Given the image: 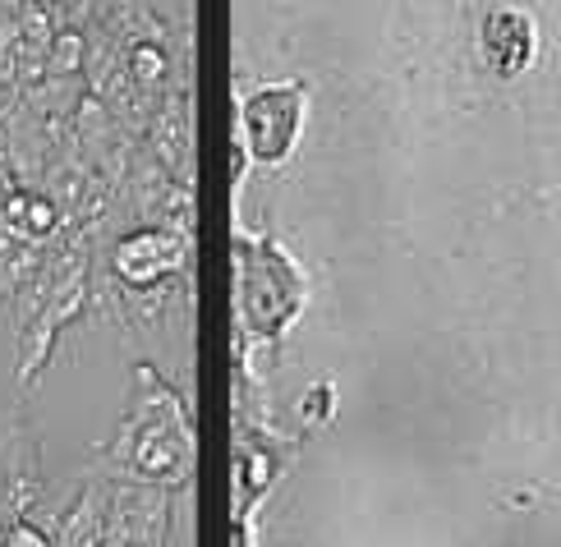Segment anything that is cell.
Returning <instances> with one entry per match:
<instances>
[{
	"mask_svg": "<svg viewBox=\"0 0 561 547\" xmlns=\"http://www.w3.org/2000/svg\"><path fill=\"white\" fill-rule=\"evenodd\" d=\"M483 56L502 79L534 60V19L525 10H493L483 19Z\"/></svg>",
	"mask_w": 561,
	"mask_h": 547,
	"instance_id": "7a4b0ae2",
	"label": "cell"
},
{
	"mask_svg": "<svg viewBox=\"0 0 561 547\" xmlns=\"http://www.w3.org/2000/svg\"><path fill=\"white\" fill-rule=\"evenodd\" d=\"M332 406H336V396H332V387H327V383H318L309 396H304V419H327V414H332Z\"/></svg>",
	"mask_w": 561,
	"mask_h": 547,
	"instance_id": "277c9868",
	"label": "cell"
},
{
	"mask_svg": "<svg viewBox=\"0 0 561 547\" xmlns=\"http://www.w3.org/2000/svg\"><path fill=\"white\" fill-rule=\"evenodd\" d=\"M175 258L180 253L167 235H134V240H125L121 253H115V267H121L129 281H152L157 272H167Z\"/></svg>",
	"mask_w": 561,
	"mask_h": 547,
	"instance_id": "3957f363",
	"label": "cell"
},
{
	"mask_svg": "<svg viewBox=\"0 0 561 547\" xmlns=\"http://www.w3.org/2000/svg\"><path fill=\"white\" fill-rule=\"evenodd\" d=\"M295 129H299V83L259 88L244 102V138H249V148L259 161L276 166L290 152Z\"/></svg>",
	"mask_w": 561,
	"mask_h": 547,
	"instance_id": "6da1fadb",
	"label": "cell"
}]
</instances>
